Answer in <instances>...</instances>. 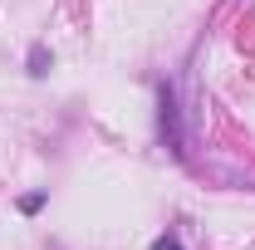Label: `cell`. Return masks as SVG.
Instances as JSON below:
<instances>
[{"mask_svg": "<svg viewBox=\"0 0 255 250\" xmlns=\"http://www.w3.org/2000/svg\"><path fill=\"white\" fill-rule=\"evenodd\" d=\"M162 137H167L172 152H182V127H177V98H172V89H162Z\"/></svg>", "mask_w": 255, "mask_h": 250, "instance_id": "cell-1", "label": "cell"}, {"mask_svg": "<svg viewBox=\"0 0 255 250\" xmlns=\"http://www.w3.org/2000/svg\"><path fill=\"white\" fill-rule=\"evenodd\" d=\"M30 74H49V54H44V44H34V49H30Z\"/></svg>", "mask_w": 255, "mask_h": 250, "instance_id": "cell-2", "label": "cell"}, {"mask_svg": "<svg viewBox=\"0 0 255 250\" xmlns=\"http://www.w3.org/2000/svg\"><path fill=\"white\" fill-rule=\"evenodd\" d=\"M39 206H44V196H25V201H20V211H25V216H34Z\"/></svg>", "mask_w": 255, "mask_h": 250, "instance_id": "cell-3", "label": "cell"}, {"mask_svg": "<svg viewBox=\"0 0 255 250\" xmlns=\"http://www.w3.org/2000/svg\"><path fill=\"white\" fill-rule=\"evenodd\" d=\"M152 250H182V241H177V236H162V241H157Z\"/></svg>", "mask_w": 255, "mask_h": 250, "instance_id": "cell-4", "label": "cell"}]
</instances>
